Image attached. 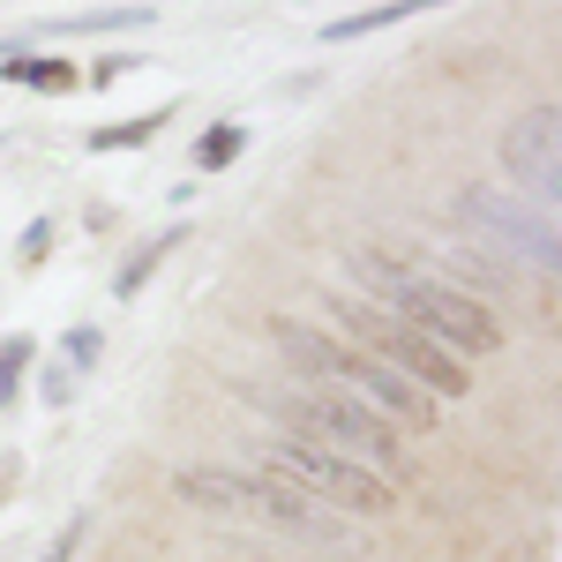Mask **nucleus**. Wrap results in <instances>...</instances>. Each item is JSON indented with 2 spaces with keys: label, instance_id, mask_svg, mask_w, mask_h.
I'll list each match as a JSON object with an SVG mask.
<instances>
[{
  "label": "nucleus",
  "instance_id": "obj_19",
  "mask_svg": "<svg viewBox=\"0 0 562 562\" xmlns=\"http://www.w3.org/2000/svg\"><path fill=\"white\" fill-rule=\"evenodd\" d=\"M53 233H60L53 217H31V225H23V240H15V262H23V270H38V262L53 256Z\"/></svg>",
  "mask_w": 562,
  "mask_h": 562
},
{
  "label": "nucleus",
  "instance_id": "obj_18",
  "mask_svg": "<svg viewBox=\"0 0 562 562\" xmlns=\"http://www.w3.org/2000/svg\"><path fill=\"white\" fill-rule=\"evenodd\" d=\"M76 390H83V375H76L68 360H45V368H38V397L53 405V413H60V405H76Z\"/></svg>",
  "mask_w": 562,
  "mask_h": 562
},
{
  "label": "nucleus",
  "instance_id": "obj_16",
  "mask_svg": "<svg viewBox=\"0 0 562 562\" xmlns=\"http://www.w3.org/2000/svg\"><path fill=\"white\" fill-rule=\"evenodd\" d=\"M31 368H38V346H31L23 330H8V338H0V405L15 397V383H23Z\"/></svg>",
  "mask_w": 562,
  "mask_h": 562
},
{
  "label": "nucleus",
  "instance_id": "obj_9",
  "mask_svg": "<svg viewBox=\"0 0 562 562\" xmlns=\"http://www.w3.org/2000/svg\"><path fill=\"white\" fill-rule=\"evenodd\" d=\"M180 248H188V225H166V233H150V240H143V248H135L121 270H113V301H135V293H143V285H150V278H158V270H166Z\"/></svg>",
  "mask_w": 562,
  "mask_h": 562
},
{
  "label": "nucleus",
  "instance_id": "obj_7",
  "mask_svg": "<svg viewBox=\"0 0 562 562\" xmlns=\"http://www.w3.org/2000/svg\"><path fill=\"white\" fill-rule=\"evenodd\" d=\"M450 211H458V225L473 233V248H487L495 262H532L540 278H555V262H562V240H555V217L548 211H532L525 195H503V188H458L450 195Z\"/></svg>",
  "mask_w": 562,
  "mask_h": 562
},
{
  "label": "nucleus",
  "instance_id": "obj_2",
  "mask_svg": "<svg viewBox=\"0 0 562 562\" xmlns=\"http://www.w3.org/2000/svg\"><path fill=\"white\" fill-rule=\"evenodd\" d=\"M270 346L285 352V368H293V383H338L352 390L360 405H375L390 428H413V435H428L435 428V405L420 383H405L397 368H383L375 352H360L346 346V338H330V330H315V323H293V315H270Z\"/></svg>",
  "mask_w": 562,
  "mask_h": 562
},
{
  "label": "nucleus",
  "instance_id": "obj_6",
  "mask_svg": "<svg viewBox=\"0 0 562 562\" xmlns=\"http://www.w3.org/2000/svg\"><path fill=\"white\" fill-rule=\"evenodd\" d=\"M262 473L307 487L315 503H338V518H390L397 510V480H383L375 465H360L330 442H301V435H278L262 442Z\"/></svg>",
  "mask_w": 562,
  "mask_h": 562
},
{
  "label": "nucleus",
  "instance_id": "obj_20",
  "mask_svg": "<svg viewBox=\"0 0 562 562\" xmlns=\"http://www.w3.org/2000/svg\"><path fill=\"white\" fill-rule=\"evenodd\" d=\"M135 68H143V53H105V60L83 76V90H113L121 76H135Z\"/></svg>",
  "mask_w": 562,
  "mask_h": 562
},
{
  "label": "nucleus",
  "instance_id": "obj_14",
  "mask_svg": "<svg viewBox=\"0 0 562 562\" xmlns=\"http://www.w3.org/2000/svg\"><path fill=\"white\" fill-rule=\"evenodd\" d=\"M240 150H248V128H240V121H211L203 143H195V173H225Z\"/></svg>",
  "mask_w": 562,
  "mask_h": 562
},
{
  "label": "nucleus",
  "instance_id": "obj_17",
  "mask_svg": "<svg viewBox=\"0 0 562 562\" xmlns=\"http://www.w3.org/2000/svg\"><path fill=\"white\" fill-rule=\"evenodd\" d=\"M60 360H68L76 375H90V368L105 360V323H76V330L60 338Z\"/></svg>",
  "mask_w": 562,
  "mask_h": 562
},
{
  "label": "nucleus",
  "instance_id": "obj_5",
  "mask_svg": "<svg viewBox=\"0 0 562 562\" xmlns=\"http://www.w3.org/2000/svg\"><path fill=\"white\" fill-rule=\"evenodd\" d=\"M330 315L346 323V346L375 352L383 368H397L405 383L428 390L435 405L473 390V360H458V352L442 346V338H428L420 323H405V315H390V307H375V301H352V293H330Z\"/></svg>",
  "mask_w": 562,
  "mask_h": 562
},
{
  "label": "nucleus",
  "instance_id": "obj_10",
  "mask_svg": "<svg viewBox=\"0 0 562 562\" xmlns=\"http://www.w3.org/2000/svg\"><path fill=\"white\" fill-rule=\"evenodd\" d=\"M0 83H23V90H83V76L60 60V53H31V45H15L8 60H0Z\"/></svg>",
  "mask_w": 562,
  "mask_h": 562
},
{
  "label": "nucleus",
  "instance_id": "obj_11",
  "mask_svg": "<svg viewBox=\"0 0 562 562\" xmlns=\"http://www.w3.org/2000/svg\"><path fill=\"white\" fill-rule=\"evenodd\" d=\"M435 278H442V285H458V293H473V301H487V293H503V285H510V262H495L487 248H458Z\"/></svg>",
  "mask_w": 562,
  "mask_h": 562
},
{
  "label": "nucleus",
  "instance_id": "obj_21",
  "mask_svg": "<svg viewBox=\"0 0 562 562\" xmlns=\"http://www.w3.org/2000/svg\"><path fill=\"white\" fill-rule=\"evenodd\" d=\"M83 532H90V518H68V525H60V540L45 548V562H68L76 548H83Z\"/></svg>",
  "mask_w": 562,
  "mask_h": 562
},
{
  "label": "nucleus",
  "instance_id": "obj_12",
  "mask_svg": "<svg viewBox=\"0 0 562 562\" xmlns=\"http://www.w3.org/2000/svg\"><path fill=\"white\" fill-rule=\"evenodd\" d=\"M420 8H442V0H375V8H360L346 23H323V45H352V38H375L390 23H413Z\"/></svg>",
  "mask_w": 562,
  "mask_h": 562
},
{
  "label": "nucleus",
  "instance_id": "obj_8",
  "mask_svg": "<svg viewBox=\"0 0 562 562\" xmlns=\"http://www.w3.org/2000/svg\"><path fill=\"white\" fill-rule=\"evenodd\" d=\"M503 173H510V188H518L532 211L555 217V203H562V105L555 98L525 105L518 121H510V135H503Z\"/></svg>",
  "mask_w": 562,
  "mask_h": 562
},
{
  "label": "nucleus",
  "instance_id": "obj_3",
  "mask_svg": "<svg viewBox=\"0 0 562 562\" xmlns=\"http://www.w3.org/2000/svg\"><path fill=\"white\" fill-rule=\"evenodd\" d=\"M248 405H262V413L278 420V435L330 442V450H346V458H360V465H375L383 480L405 473V442H397L405 428H390L375 405H360V397L338 390V383H293V390L248 383Z\"/></svg>",
  "mask_w": 562,
  "mask_h": 562
},
{
  "label": "nucleus",
  "instance_id": "obj_23",
  "mask_svg": "<svg viewBox=\"0 0 562 562\" xmlns=\"http://www.w3.org/2000/svg\"><path fill=\"white\" fill-rule=\"evenodd\" d=\"M0 143H8V135H0Z\"/></svg>",
  "mask_w": 562,
  "mask_h": 562
},
{
  "label": "nucleus",
  "instance_id": "obj_13",
  "mask_svg": "<svg viewBox=\"0 0 562 562\" xmlns=\"http://www.w3.org/2000/svg\"><path fill=\"white\" fill-rule=\"evenodd\" d=\"M158 128H173V105H143V113H128V121H105V128L83 135V150H143Z\"/></svg>",
  "mask_w": 562,
  "mask_h": 562
},
{
  "label": "nucleus",
  "instance_id": "obj_1",
  "mask_svg": "<svg viewBox=\"0 0 562 562\" xmlns=\"http://www.w3.org/2000/svg\"><path fill=\"white\" fill-rule=\"evenodd\" d=\"M346 270L368 285L360 301L390 307V315H405V323H420L428 338L458 352V360H487V352H503V323H495V307L473 301V293H458V285H442L435 270H405L397 256L383 248H352Z\"/></svg>",
  "mask_w": 562,
  "mask_h": 562
},
{
  "label": "nucleus",
  "instance_id": "obj_15",
  "mask_svg": "<svg viewBox=\"0 0 562 562\" xmlns=\"http://www.w3.org/2000/svg\"><path fill=\"white\" fill-rule=\"evenodd\" d=\"M150 23V8H90V15H76V23H60L68 38H98V31H143Z\"/></svg>",
  "mask_w": 562,
  "mask_h": 562
},
{
  "label": "nucleus",
  "instance_id": "obj_4",
  "mask_svg": "<svg viewBox=\"0 0 562 562\" xmlns=\"http://www.w3.org/2000/svg\"><path fill=\"white\" fill-rule=\"evenodd\" d=\"M180 503H195V510H211V518H256V525H278V532H293V540H346L352 518L338 510H323L307 487L278 473H233V465H188L173 480Z\"/></svg>",
  "mask_w": 562,
  "mask_h": 562
},
{
  "label": "nucleus",
  "instance_id": "obj_22",
  "mask_svg": "<svg viewBox=\"0 0 562 562\" xmlns=\"http://www.w3.org/2000/svg\"><path fill=\"white\" fill-rule=\"evenodd\" d=\"M256 562H270V555H256Z\"/></svg>",
  "mask_w": 562,
  "mask_h": 562
}]
</instances>
